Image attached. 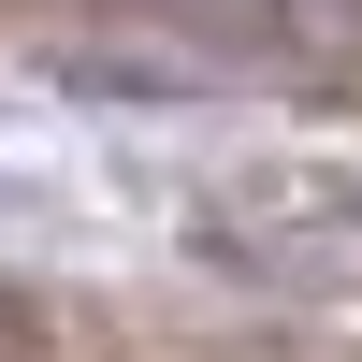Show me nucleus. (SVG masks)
Listing matches in <instances>:
<instances>
[{"instance_id": "f257e3e1", "label": "nucleus", "mask_w": 362, "mask_h": 362, "mask_svg": "<svg viewBox=\"0 0 362 362\" xmlns=\"http://www.w3.org/2000/svg\"><path fill=\"white\" fill-rule=\"evenodd\" d=\"M203 261L276 290H348L362 305V189H305V203H203Z\"/></svg>"}]
</instances>
